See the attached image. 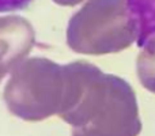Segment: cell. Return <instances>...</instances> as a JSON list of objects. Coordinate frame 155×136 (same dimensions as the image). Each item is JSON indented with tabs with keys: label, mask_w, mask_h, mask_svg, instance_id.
<instances>
[{
	"label": "cell",
	"mask_w": 155,
	"mask_h": 136,
	"mask_svg": "<svg viewBox=\"0 0 155 136\" xmlns=\"http://www.w3.org/2000/svg\"><path fill=\"white\" fill-rule=\"evenodd\" d=\"M137 46H144L155 34V0H127Z\"/></svg>",
	"instance_id": "1"
},
{
	"label": "cell",
	"mask_w": 155,
	"mask_h": 136,
	"mask_svg": "<svg viewBox=\"0 0 155 136\" xmlns=\"http://www.w3.org/2000/svg\"><path fill=\"white\" fill-rule=\"evenodd\" d=\"M34 0H0V12L23 10Z\"/></svg>",
	"instance_id": "2"
}]
</instances>
